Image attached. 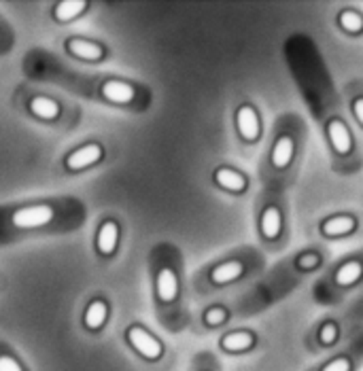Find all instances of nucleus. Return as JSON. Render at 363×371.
<instances>
[{
	"instance_id": "obj_1",
	"label": "nucleus",
	"mask_w": 363,
	"mask_h": 371,
	"mask_svg": "<svg viewBox=\"0 0 363 371\" xmlns=\"http://www.w3.org/2000/svg\"><path fill=\"white\" fill-rule=\"evenodd\" d=\"M23 72L30 79L36 81H49L53 85H60L62 90H68L73 94L85 96L90 100L132 111V113H144L151 107L153 94L151 90L136 81L120 75H94V72H77L73 68H66L60 58L53 53L32 49L23 58Z\"/></svg>"
},
{
	"instance_id": "obj_21",
	"label": "nucleus",
	"mask_w": 363,
	"mask_h": 371,
	"mask_svg": "<svg viewBox=\"0 0 363 371\" xmlns=\"http://www.w3.org/2000/svg\"><path fill=\"white\" fill-rule=\"evenodd\" d=\"M15 41H17L15 30H13L11 23L4 19V15L0 13V58H4V55H9V53L13 51Z\"/></svg>"
},
{
	"instance_id": "obj_6",
	"label": "nucleus",
	"mask_w": 363,
	"mask_h": 371,
	"mask_svg": "<svg viewBox=\"0 0 363 371\" xmlns=\"http://www.w3.org/2000/svg\"><path fill=\"white\" fill-rule=\"evenodd\" d=\"M105 159H107V146L100 140H85L62 157V168L68 174H81L100 166Z\"/></svg>"
},
{
	"instance_id": "obj_19",
	"label": "nucleus",
	"mask_w": 363,
	"mask_h": 371,
	"mask_svg": "<svg viewBox=\"0 0 363 371\" xmlns=\"http://www.w3.org/2000/svg\"><path fill=\"white\" fill-rule=\"evenodd\" d=\"M355 230V219L353 217H332L327 221H323L321 225V232L325 236H344V234H351Z\"/></svg>"
},
{
	"instance_id": "obj_10",
	"label": "nucleus",
	"mask_w": 363,
	"mask_h": 371,
	"mask_svg": "<svg viewBox=\"0 0 363 371\" xmlns=\"http://www.w3.org/2000/svg\"><path fill=\"white\" fill-rule=\"evenodd\" d=\"M90 9H92L90 0H58L51 4L49 13L56 23H73L83 15H88Z\"/></svg>"
},
{
	"instance_id": "obj_8",
	"label": "nucleus",
	"mask_w": 363,
	"mask_h": 371,
	"mask_svg": "<svg viewBox=\"0 0 363 371\" xmlns=\"http://www.w3.org/2000/svg\"><path fill=\"white\" fill-rule=\"evenodd\" d=\"M64 51L83 64H100L109 58V47L100 41L85 36H68L64 38Z\"/></svg>"
},
{
	"instance_id": "obj_22",
	"label": "nucleus",
	"mask_w": 363,
	"mask_h": 371,
	"mask_svg": "<svg viewBox=\"0 0 363 371\" xmlns=\"http://www.w3.org/2000/svg\"><path fill=\"white\" fill-rule=\"evenodd\" d=\"M338 21H340V26H342L347 32H351V34H357V32H362L363 30V17L357 11H342L340 17H338Z\"/></svg>"
},
{
	"instance_id": "obj_25",
	"label": "nucleus",
	"mask_w": 363,
	"mask_h": 371,
	"mask_svg": "<svg viewBox=\"0 0 363 371\" xmlns=\"http://www.w3.org/2000/svg\"><path fill=\"white\" fill-rule=\"evenodd\" d=\"M317 263H319V257L315 252H306L298 259V267H302V269H312Z\"/></svg>"
},
{
	"instance_id": "obj_3",
	"label": "nucleus",
	"mask_w": 363,
	"mask_h": 371,
	"mask_svg": "<svg viewBox=\"0 0 363 371\" xmlns=\"http://www.w3.org/2000/svg\"><path fill=\"white\" fill-rule=\"evenodd\" d=\"M151 265V284H153V301L162 321L172 312L181 301V269L177 252L170 244H157L149 254Z\"/></svg>"
},
{
	"instance_id": "obj_15",
	"label": "nucleus",
	"mask_w": 363,
	"mask_h": 371,
	"mask_svg": "<svg viewBox=\"0 0 363 371\" xmlns=\"http://www.w3.org/2000/svg\"><path fill=\"white\" fill-rule=\"evenodd\" d=\"M0 371H30L21 355L4 340H0Z\"/></svg>"
},
{
	"instance_id": "obj_9",
	"label": "nucleus",
	"mask_w": 363,
	"mask_h": 371,
	"mask_svg": "<svg viewBox=\"0 0 363 371\" xmlns=\"http://www.w3.org/2000/svg\"><path fill=\"white\" fill-rule=\"evenodd\" d=\"M111 318V303L105 295H96L88 301L81 314V327L88 335H100Z\"/></svg>"
},
{
	"instance_id": "obj_23",
	"label": "nucleus",
	"mask_w": 363,
	"mask_h": 371,
	"mask_svg": "<svg viewBox=\"0 0 363 371\" xmlns=\"http://www.w3.org/2000/svg\"><path fill=\"white\" fill-rule=\"evenodd\" d=\"M228 321V310L221 306H213L204 312V323L206 327H219Z\"/></svg>"
},
{
	"instance_id": "obj_7",
	"label": "nucleus",
	"mask_w": 363,
	"mask_h": 371,
	"mask_svg": "<svg viewBox=\"0 0 363 371\" xmlns=\"http://www.w3.org/2000/svg\"><path fill=\"white\" fill-rule=\"evenodd\" d=\"M121 247V221L115 215H105L96 227L94 248L98 259L111 261Z\"/></svg>"
},
{
	"instance_id": "obj_17",
	"label": "nucleus",
	"mask_w": 363,
	"mask_h": 371,
	"mask_svg": "<svg viewBox=\"0 0 363 371\" xmlns=\"http://www.w3.org/2000/svg\"><path fill=\"white\" fill-rule=\"evenodd\" d=\"M219 344L226 353H242L255 344V338L248 331H234V333H226Z\"/></svg>"
},
{
	"instance_id": "obj_28",
	"label": "nucleus",
	"mask_w": 363,
	"mask_h": 371,
	"mask_svg": "<svg viewBox=\"0 0 363 371\" xmlns=\"http://www.w3.org/2000/svg\"><path fill=\"white\" fill-rule=\"evenodd\" d=\"M194 371H215L213 365H194Z\"/></svg>"
},
{
	"instance_id": "obj_20",
	"label": "nucleus",
	"mask_w": 363,
	"mask_h": 371,
	"mask_svg": "<svg viewBox=\"0 0 363 371\" xmlns=\"http://www.w3.org/2000/svg\"><path fill=\"white\" fill-rule=\"evenodd\" d=\"M362 276V261H347V263H344L342 267H338V271H336V284H340V286H351V284H355Z\"/></svg>"
},
{
	"instance_id": "obj_26",
	"label": "nucleus",
	"mask_w": 363,
	"mask_h": 371,
	"mask_svg": "<svg viewBox=\"0 0 363 371\" xmlns=\"http://www.w3.org/2000/svg\"><path fill=\"white\" fill-rule=\"evenodd\" d=\"M321 371H351V361L349 359H336V361L327 363Z\"/></svg>"
},
{
	"instance_id": "obj_12",
	"label": "nucleus",
	"mask_w": 363,
	"mask_h": 371,
	"mask_svg": "<svg viewBox=\"0 0 363 371\" xmlns=\"http://www.w3.org/2000/svg\"><path fill=\"white\" fill-rule=\"evenodd\" d=\"M236 129L244 142H253L259 136V117L253 107L242 104L236 111Z\"/></svg>"
},
{
	"instance_id": "obj_2",
	"label": "nucleus",
	"mask_w": 363,
	"mask_h": 371,
	"mask_svg": "<svg viewBox=\"0 0 363 371\" xmlns=\"http://www.w3.org/2000/svg\"><path fill=\"white\" fill-rule=\"evenodd\" d=\"M88 217L79 198H36L0 208V244L23 238L64 236L77 232Z\"/></svg>"
},
{
	"instance_id": "obj_27",
	"label": "nucleus",
	"mask_w": 363,
	"mask_h": 371,
	"mask_svg": "<svg viewBox=\"0 0 363 371\" xmlns=\"http://www.w3.org/2000/svg\"><path fill=\"white\" fill-rule=\"evenodd\" d=\"M353 113H355L357 122L363 125V98H357V100L353 102Z\"/></svg>"
},
{
	"instance_id": "obj_11",
	"label": "nucleus",
	"mask_w": 363,
	"mask_h": 371,
	"mask_svg": "<svg viewBox=\"0 0 363 371\" xmlns=\"http://www.w3.org/2000/svg\"><path fill=\"white\" fill-rule=\"evenodd\" d=\"M242 274H244V263L238 259H230V261H223V263L211 267L209 282L213 286H223V284H230V282L238 280Z\"/></svg>"
},
{
	"instance_id": "obj_4",
	"label": "nucleus",
	"mask_w": 363,
	"mask_h": 371,
	"mask_svg": "<svg viewBox=\"0 0 363 371\" xmlns=\"http://www.w3.org/2000/svg\"><path fill=\"white\" fill-rule=\"evenodd\" d=\"M15 104L32 119L51 127H70L79 119V109L58 96L32 90L30 85H21L15 90Z\"/></svg>"
},
{
	"instance_id": "obj_5",
	"label": "nucleus",
	"mask_w": 363,
	"mask_h": 371,
	"mask_svg": "<svg viewBox=\"0 0 363 371\" xmlns=\"http://www.w3.org/2000/svg\"><path fill=\"white\" fill-rule=\"evenodd\" d=\"M123 342L125 346L144 363H151V365H157L164 357H166V346L164 342L151 333L142 323L134 321L130 323L125 329H123Z\"/></svg>"
},
{
	"instance_id": "obj_24",
	"label": "nucleus",
	"mask_w": 363,
	"mask_h": 371,
	"mask_svg": "<svg viewBox=\"0 0 363 371\" xmlns=\"http://www.w3.org/2000/svg\"><path fill=\"white\" fill-rule=\"evenodd\" d=\"M319 338H321V342H323V344H334V342H336V338H338V327H336L334 323H327V325L321 329Z\"/></svg>"
},
{
	"instance_id": "obj_14",
	"label": "nucleus",
	"mask_w": 363,
	"mask_h": 371,
	"mask_svg": "<svg viewBox=\"0 0 363 371\" xmlns=\"http://www.w3.org/2000/svg\"><path fill=\"white\" fill-rule=\"evenodd\" d=\"M215 183L221 189L232 191V193H242L246 189V178L232 168H217L215 170Z\"/></svg>"
},
{
	"instance_id": "obj_13",
	"label": "nucleus",
	"mask_w": 363,
	"mask_h": 371,
	"mask_svg": "<svg viewBox=\"0 0 363 371\" xmlns=\"http://www.w3.org/2000/svg\"><path fill=\"white\" fill-rule=\"evenodd\" d=\"M327 136H330V142L332 146L340 153V155H349L351 149H353V140H351V134L347 129V125L342 124L340 119H332L327 125Z\"/></svg>"
},
{
	"instance_id": "obj_16",
	"label": "nucleus",
	"mask_w": 363,
	"mask_h": 371,
	"mask_svg": "<svg viewBox=\"0 0 363 371\" xmlns=\"http://www.w3.org/2000/svg\"><path fill=\"white\" fill-rule=\"evenodd\" d=\"M293 159V140L289 136H280L272 149V166L285 170Z\"/></svg>"
},
{
	"instance_id": "obj_18",
	"label": "nucleus",
	"mask_w": 363,
	"mask_h": 371,
	"mask_svg": "<svg viewBox=\"0 0 363 371\" xmlns=\"http://www.w3.org/2000/svg\"><path fill=\"white\" fill-rule=\"evenodd\" d=\"M261 236L268 238V240H274L278 238L280 234V210L276 206H268L263 213H261Z\"/></svg>"
}]
</instances>
